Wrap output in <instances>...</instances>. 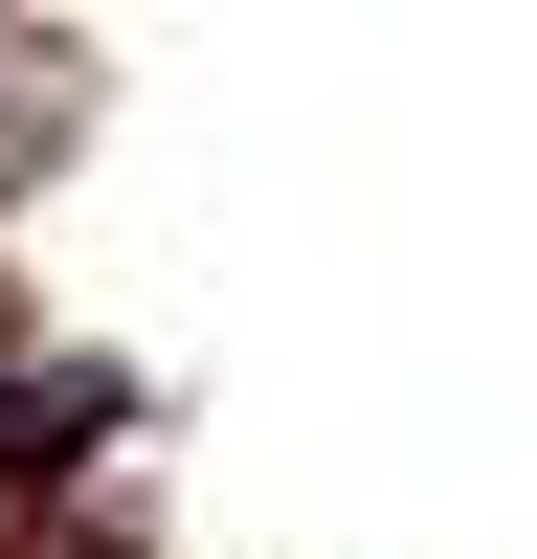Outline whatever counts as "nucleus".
<instances>
[{
    "label": "nucleus",
    "mask_w": 537,
    "mask_h": 559,
    "mask_svg": "<svg viewBox=\"0 0 537 559\" xmlns=\"http://www.w3.org/2000/svg\"><path fill=\"white\" fill-rule=\"evenodd\" d=\"M112 426V381H0V471H45V448H90Z\"/></svg>",
    "instance_id": "nucleus-1"
}]
</instances>
